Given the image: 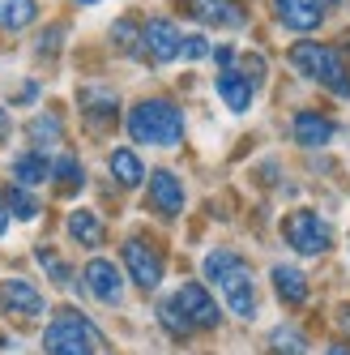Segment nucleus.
Segmentation results:
<instances>
[{"label":"nucleus","mask_w":350,"mask_h":355,"mask_svg":"<svg viewBox=\"0 0 350 355\" xmlns=\"http://www.w3.org/2000/svg\"><path fill=\"white\" fill-rule=\"evenodd\" d=\"M205 278L218 287V295L227 300V309L243 321L257 317V283H252V270L243 266L239 252H227V248H214L205 257Z\"/></svg>","instance_id":"obj_1"},{"label":"nucleus","mask_w":350,"mask_h":355,"mask_svg":"<svg viewBox=\"0 0 350 355\" xmlns=\"http://www.w3.org/2000/svg\"><path fill=\"white\" fill-rule=\"evenodd\" d=\"M158 321L171 329L175 338H184V334H192V329H214L222 321V309H218V300L201 283H184L175 295H167L158 304Z\"/></svg>","instance_id":"obj_2"},{"label":"nucleus","mask_w":350,"mask_h":355,"mask_svg":"<svg viewBox=\"0 0 350 355\" xmlns=\"http://www.w3.org/2000/svg\"><path fill=\"white\" fill-rule=\"evenodd\" d=\"M124 129L141 146H175L184 137V112L171 98H141L124 120Z\"/></svg>","instance_id":"obj_3"},{"label":"nucleus","mask_w":350,"mask_h":355,"mask_svg":"<svg viewBox=\"0 0 350 355\" xmlns=\"http://www.w3.org/2000/svg\"><path fill=\"white\" fill-rule=\"evenodd\" d=\"M286 60H291V69L304 73V78L320 82L329 94H338V98H346V103H350V69H346V56L338 52V47H324V43L304 39V43L291 47Z\"/></svg>","instance_id":"obj_4"},{"label":"nucleus","mask_w":350,"mask_h":355,"mask_svg":"<svg viewBox=\"0 0 350 355\" xmlns=\"http://www.w3.org/2000/svg\"><path fill=\"white\" fill-rule=\"evenodd\" d=\"M43 351L47 355H94L98 351V329L77 309H56V317L43 329Z\"/></svg>","instance_id":"obj_5"},{"label":"nucleus","mask_w":350,"mask_h":355,"mask_svg":"<svg viewBox=\"0 0 350 355\" xmlns=\"http://www.w3.org/2000/svg\"><path fill=\"white\" fill-rule=\"evenodd\" d=\"M282 236H286V244L299 252V257H320L324 248H329V223H324L316 210H295V214H286V223H282Z\"/></svg>","instance_id":"obj_6"},{"label":"nucleus","mask_w":350,"mask_h":355,"mask_svg":"<svg viewBox=\"0 0 350 355\" xmlns=\"http://www.w3.org/2000/svg\"><path fill=\"white\" fill-rule=\"evenodd\" d=\"M180 47H184V39H180V26H175L171 17H149L145 26H141V56L149 64L175 60V56H180Z\"/></svg>","instance_id":"obj_7"},{"label":"nucleus","mask_w":350,"mask_h":355,"mask_svg":"<svg viewBox=\"0 0 350 355\" xmlns=\"http://www.w3.org/2000/svg\"><path fill=\"white\" fill-rule=\"evenodd\" d=\"M124 270L141 291H154L163 283V252L149 240H129L124 244Z\"/></svg>","instance_id":"obj_8"},{"label":"nucleus","mask_w":350,"mask_h":355,"mask_svg":"<svg viewBox=\"0 0 350 355\" xmlns=\"http://www.w3.org/2000/svg\"><path fill=\"white\" fill-rule=\"evenodd\" d=\"M77 107H82V116H86V124L94 133L116 129V120H120V98L111 90H103V86H82L77 90Z\"/></svg>","instance_id":"obj_9"},{"label":"nucleus","mask_w":350,"mask_h":355,"mask_svg":"<svg viewBox=\"0 0 350 355\" xmlns=\"http://www.w3.org/2000/svg\"><path fill=\"white\" fill-rule=\"evenodd\" d=\"M0 309H5L9 317L30 321V317H43L47 300L39 295L35 283H26V278H5V283H0Z\"/></svg>","instance_id":"obj_10"},{"label":"nucleus","mask_w":350,"mask_h":355,"mask_svg":"<svg viewBox=\"0 0 350 355\" xmlns=\"http://www.w3.org/2000/svg\"><path fill=\"white\" fill-rule=\"evenodd\" d=\"M86 291L94 300H103V304H120L124 300V274H120V266L107 261V257H94L86 266Z\"/></svg>","instance_id":"obj_11"},{"label":"nucleus","mask_w":350,"mask_h":355,"mask_svg":"<svg viewBox=\"0 0 350 355\" xmlns=\"http://www.w3.org/2000/svg\"><path fill=\"white\" fill-rule=\"evenodd\" d=\"M192 17H201L205 26H222V31H243L248 26V9L239 0H188Z\"/></svg>","instance_id":"obj_12"},{"label":"nucleus","mask_w":350,"mask_h":355,"mask_svg":"<svg viewBox=\"0 0 350 355\" xmlns=\"http://www.w3.org/2000/svg\"><path fill=\"white\" fill-rule=\"evenodd\" d=\"M273 13H278V21L286 31H299V35H312L324 21L320 0H273Z\"/></svg>","instance_id":"obj_13"},{"label":"nucleus","mask_w":350,"mask_h":355,"mask_svg":"<svg viewBox=\"0 0 350 355\" xmlns=\"http://www.w3.org/2000/svg\"><path fill=\"white\" fill-rule=\"evenodd\" d=\"M149 206H154L163 218H175V214L184 210V184L175 180L167 167L149 171Z\"/></svg>","instance_id":"obj_14"},{"label":"nucleus","mask_w":350,"mask_h":355,"mask_svg":"<svg viewBox=\"0 0 350 355\" xmlns=\"http://www.w3.org/2000/svg\"><path fill=\"white\" fill-rule=\"evenodd\" d=\"M333 133H338V124L324 116V112H312V107L295 112V120H291V137L299 146H329Z\"/></svg>","instance_id":"obj_15"},{"label":"nucleus","mask_w":350,"mask_h":355,"mask_svg":"<svg viewBox=\"0 0 350 355\" xmlns=\"http://www.w3.org/2000/svg\"><path fill=\"white\" fill-rule=\"evenodd\" d=\"M269 278H273V291H278L282 304H308V274L299 266H273Z\"/></svg>","instance_id":"obj_16"},{"label":"nucleus","mask_w":350,"mask_h":355,"mask_svg":"<svg viewBox=\"0 0 350 355\" xmlns=\"http://www.w3.org/2000/svg\"><path fill=\"white\" fill-rule=\"evenodd\" d=\"M13 180H17L21 189H35V184H43V180H52V163H47L39 150H26V155L13 159Z\"/></svg>","instance_id":"obj_17"},{"label":"nucleus","mask_w":350,"mask_h":355,"mask_svg":"<svg viewBox=\"0 0 350 355\" xmlns=\"http://www.w3.org/2000/svg\"><path fill=\"white\" fill-rule=\"evenodd\" d=\"M218 94H222V103H227L231 112H248V107H252V86L239 78V69L218 73Z\"/></svg>","instance_id":"obj_18"},{"label":"nucleus","mask_w":350,"mask_h":355,"mask_svg":"<svg viewBox=\"0 0 350 355\" xmlns=\"http://www.w3.org/2000/svg\"><path fill=\"white\" fill-rule=\"evenodd\" d=\"M68 236L77 240L82 248H98V244L107 240L103 223H98V214H90V210H73V214H68Z\"/></svg>","instance_id":"obj_19"},{"label":"nucleus","mask_w":350,"mask_h":355,"mask_svg":"<svg viewBox=\"0 0 350 355\" xmlns=\"http://www.w3.org/2000/svg\"><path fill=\"white\" fill-rule=\"evenodd\" d=\"M107 167H111V175L124 184V189H137L141 180H145V167H141V159H137V150H111V159H107Z\"/></svg>","instance_id":"obj_20"},{"label":"nucleus","mask_w":350,"mask_h":355,"mask_svg":"<svg viewBox=\"0 0 350 355\" xmlns=\"http://www.w3.org/2000/svg\"><path fill=\"white\" fill-rule=\"evenodd\" d=\"M52 184H56V193H64V197H73L82 184H86V171H82V163L73 159V155H60L56 163H52Z\"/></svg>","instance_id":"obj_21"},{"label":"nucleus","mask_w":350,"mask_h":355,"mask_svg":"<svg viewBox=\"0 0 350 355\" xmlns=\"http://www.w3.org/2000/svg\"><path fill=\"white\" fill-rule=\"evenodd\" d=\"M35 17H39L35 0H0V26L5 31H26Z\"/></svg>","instance_id":"obj_22"},{"label":"nucleus","mask_w":350,"mask_h":355,"mask_svg":"<svg viewBox=\"0 0 350 355\" xmlns=\"http://www.w3.org/2000/svg\"><path fill=\"white\" fill-rule=\"evenodd\" d=\"M304 351H308V338L291 325H278L269 334V355H304Z\"/></svg>","instance_id":"obj_23"},{"label":"nucleus","mask_w":350,"mask_h":355,"mask_svg":"<svg viewBox=\"0 0 350 355\" xmlns=\"http://www.w3.org/2000/svg\"><path fill=\"white\" fill-rule=\"evenodd\" d=\"M5 206H9L13 218H35V214H39V201L30 197V189H21V184L5 189Z\"/></svg>","instance_id":"obj_24"},{"label":"nucleus","mask_w":350,"mask_h":355,"mask_svg":"<svg viewBox=\"0 0 350 355\" xmlns=\"http://www.w3.org/2000/svg\"><path fill=\"white\" fill-rule=\"evenodd\" d=\"M30 141L35 146H56L60 141V116H39V120H30Z\"/></svg>","instance_id":"obj_25"},{"label":"nucleus","mask_w":350,"mask_h":355,"mask_svg":"<svg viewBox=\"0 0 350 355\" xmlns=\"http://www.w3.org/2000/svg\"><path fill=\"white\" fill-rule=\"evenodd\" d=\"M235 64H239V78L252 86V90L265 82V56H261V52H248V56H239Z\"/></svg>","instance_id":"obj_26"},{"label":"nucleus","mask_w":350,"mask_h":355,"mask_svg":"<svg viewBox=\"0 0 350 355\" xmlns=\"http://www.w3.org/2000/svg\"><path fill=\"white\" fill-rule=\"evenodd\" d=\"M116 43H120V47H129L133 56H141V35H137L133 21H116Z\"/></svg>","instance_id":"obj_27"},{"label":"nucleus","mask_w":350,"mask_h":355,"mask_svg":"<svg viewBox=\"0 0 350 355\" xmlns=\"http://www.w3.org/2000/svg\"><path fill=\"white\" fill-rule=\"evenodd\" d=\"M39 261H43V270H47V274H52V278H56V283H68V270H64V261L56 257V252H52V248H39Z\"/></svg>","instance_id":"obj_28"},{"label":"nucleus","mask_w":350,"mask_h":355,"mask_svg":"<svg viewBox=\"0 0 350 355\" xmlns=\"http://www.w3.org/2000/svg\"><path fill=\"white\" fill-rule=\"evenodd\" d=\"M205 52H210V43H205L201 35H192V39H184V47H180V56H184V60H201Z\"/></svg>","instance_id":"obj_29"},{"label":"nucleus","mask_w":350,"mask_h":355,"mask_svg":"<svg viewBox=\"0 0 350 355\" xmlns=\"http://www.w3.org/2000/svg\"><path fill=\"white\" fill-rule=\"evenodd\" d=\"M214 60H218V69H222V73H227V69H235V52H231V47H218V52H214Z\"/></svg>","instance_id":"obj_30"},{"label":"nucleus","mask_w":350,"mask_h":355,"mask_svg":"<svg viewBox=\"0 0 350 355\" xmlns=\"http://www.w3.org/2000/svg\"><path fill=\"white\" fill-rule=\"evenodd\" d=\"M35 98H39V82H26L17 90V103H35Z\"/></svg>","instance_id":"obj_31"},{"label":"nucleus","mask_w":350,"mask_h":355,"mask_svg":"<svg viewBox=\"0 0 350 355\" xmlns=\"http://www.w3.org/2000/svg\"><path fill=\"white\" fill-rule=\"evenodd\" d=\"M338 329H342V334L350 338V300H346L342 309H338Z\"/></svg>","instance_id":"obj_32"},{"label":"nucleus","mask_w":350,"mask_h":355,"mask_svg":"<svg viewBox=\"0 0 350 355\" xmlns=\"http://www.w3.org/2000/svg\"><path fill=\"white\" fill-rule=\"evenodd\" d=\"M9 129H13V124H9V112H5V107H0V141H5V137H9Z\"/></svg>","instance_id":"obj_33"},{"label":"nucleus","mask_w":350,"mask_h":355,"mask_svg":"<svg viewBox=\"0 0 350 355\" xmlns=\"http://www.w3.org/2000/svg\"><path fill=\"white\" fill-rule=\"evenodd\" d=\"M5 227H9V206H5V197H0V236H5Z\"/></svg>","instance_id":"obj_34"},{"label":"nucleus","mask_w":350,"mask_h":355,"mask_svg":"<svg viewBox=\"0 0 350 355\" xmlns=\"http://www.w3.org/2000/svg\"><path fill=\"white\" fill-rule=\"evenodd\" d=\"M338 52H346V56H350V31H346V35L338 39Z\"/></svg>","instance_id":"obj_35"},{"label":"nucleus","mask_w":350,"mask_h":355,"mask_svg":"<svg viewBox=\"0 0 350 355\" xmlns=\"http://www.w3.org/2000/svg\"><path fill=\"white\" fill-rule=\"evenodd\" d=\"M324 355H350V347H342V343H338V347H329Z\"/></svg>","instance_id":"obj_36"},{"label":"nucleus","mask_w":350,"mask_h":355,"mask_svg":"<svg viewBox=\"0 0 350 355\" xmlns=\"http://www.w3.org/2000/svg\"><path fill=\"white\" fill-rule=\"evenodd\" d=\"M77 5H98V0H77Z\"/></svg>","instance_id":"obj_37"},{"label":"nucleus","mask_w":350,"mask_h":355,"mask_svg":"<svg viewBox=\"0 0 350 355\" xmlns=\"http://www.w3.org/2000/svg\"><path fill=\"white\" fill-rule=\"evenodd\" d=\"M320 5H338V0H320Z\"/></svg>","instance_id":"obj_38"}]
</instances>
